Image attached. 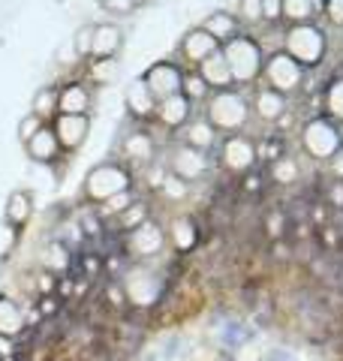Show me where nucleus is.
Segmentation results:
<instances>
[{
	"mask_svg": "<svg viewBox=\"0 0 343 361\" xmlns=\"http://www.w3.org/2000/svg\"><path fill=\"white\" fill-rule=\"evenodd\" d=\"M145 220H151V208H148V202H142V199H136L133 205H127L124 208L118 217H114L112 223L118 226V232H130V229H136V226H142Z\"/></svg>",
	"mask_w": 343,
	"mask_h": 361,
	"instance_id": "obj_29",
	"label": "nucleus"
},
{
	"mask_svg": "<svg viewBox=\"0 0 343 361\" xmlns=\"http://www.w3.org/2000/svg\"><path fill=\"white\" fill-rule=\"evenodd\" d=\"M145 85L151 87V94L157 99H166V97H175L181 94V82H184V66L178 61H154L148 70L142 73Z\"/></svg>",
	"mask_w": 343,
	"mask_h": 361,
	"instance_id": "obj_12",
	"label": "nucleus"
},
{
	"mask_svg": "<svg viewBox=\"0 0 343 361\" xmlns=\"http://www.w3.org/2000/svg\"><path fill=\"white\" fill-rule=\"evenodd\" d=\"M175 142H184V145H190V148H196V151L214 154L217 142H220V133L211 127V121H208V118L196 111V115H193V118L184 123V127L175 133Z\"/></svg>",
	"mask_w": 343,
	"mask_h": 361,
	"instance_id": "obj_18",
	"label": "nucleus"
},
{
	"mask_svg": "<svg viewBox=\"0 0 343 361\" xmlns=\"http://www.w3.org/2000/svg\"><path fill=\"white\" fill-rule=\"evenodd\" d=\"M114 75H118V61H88L90 85H109Z\"/></svg>",
	"mask_w": 343,
	"mask_h": 361,
	"instance_id": "obj_34",
	"label": "nucleus"
},
{
	"mask_svg": "<svg viewBox=\"0 0 343 361\" xmlns=\"http://www.w3.org/2000/svg\"><path fill=\"white\" fill-rule=\"evenodd\" d=\"M57 115H90L94 109V90L88 82H66L57 85Z\"/></svg>",
	"mask_w": 343,
	"mask_h": 361,
	"instance_id": "obj_20",
	"label": "nucleus"
},
{
	"mask_svg": "<svg viewBox=\"0 0 343 361\" xmlns=\"http://www.w3.org/2000/svg\"><path fill=\"white\" fill-rule=\"evenodd\" d=\"M262 18H265V25H280L283 21V0H262Z\"/></svg>",
	"mask_w": 343,
	"mask_h": 361,
	"instance_id": "obj_40",
	"label": "nucleus"
},
{
	"mask_svg": "<svg viewBox=\"0 0 343 361\" xmlns=\"http://www.w3.org/2000/svg\"><path fill=\"white\" fill-rule=\"evenodd\" d=\"M193 115H196V106H193L184 94H175V97H166L157 103L154 121H157L160 133H178Z\"/></svg>",
	"mask_w": 343,
	"mask_h": 361,
	"instance_id": "obj_15",
	"label": "nucleus"
},
{
	"mask_svg": "<svg viewBox=\"0 0 343 361\" xmlns=\"http://www.w3.org/2000/svg\"><path fill=\"white\" fill-rule=\"evenodd\" d=\"M223 58L229 61V70H232L235 87H253L262 78V66H265V49L256 37L241 33V37L229 39L226 45H220Z\"/></svg>",
	"mask_w": 343,
	"mask_h": 361,
	"instance_id": "obj_3",
	"label": "nucleus"
},
{
	"mask_svg": "<svg viewBox=\"0 0 343 361\" xmlns=\"http://www.w3.org/2000/svg\"><path fill=\"white\" fill-rule=\"evenodd\" d=\"M250 115L259 123H280L289 115V97H283L265 85H256L253 97H250Z\"/></svg>",
	"mask_w": 343,
	"mask_h": 361,
	"instance_id": "obj_14",
	"label": "nucleus"
},
{
	"mask_svg": "<svg viewBox=\"0 0 343 361\" xmlns=\"http://www.w3.org/2000/svg\"><path fill=\"white\" fill-rule=\"evenodd\" d=\"M304 78H307V70L299 61H292L283 49L265 54V66H262V82H265V87L277 90L283 97H292L304 87Z\"/></svg>",
	"mask_w": 343,
	"mask_h": 361,
	"instance_id": "obj_7",
	"label": "nucleus"
},
{
	"mask_svg": "<svg viewBox=\"0 0 343 361\" xmlns=\"http://www.w3.org/2000/svg\"><path fill=\"white\" fill-rule=\"evenodd\" d=\"M100 6L106 9L109 16H114V18H124V16H133L136 13L139 0H100Z\"/></svg>",
	"mask_w": 343,
	"mask_h": 361,
	"instance_id": "obj_38",
	"label": "nucleus"
},
{
	"mask_svg": "<svg viewBox=\"0 0 343 361\" xmlns=\"http://www.w3.org/2000/svg\"><path fill=\"white\" fill-rule=\"evenodd\" d=\"M319 16H325V21L331 27L343 30V0H325V6H323V13Z\"/></svg>",
	"mask_w": 343,
	"mask_h": 361,
	"instance_id": "obj_39",
	"label": "nucleus"
},
{
	"mask_svg": "<svg viewBox=\"0 0 343 361\" xmlns=\"http://www.w3.org/2000/svg\"><path fill=\"white\" fill-rule=\"evenodd\" d=\"M52 130L61 142V151H78L90 135V115H54Z\"/></svg>",
	"mask_w": 343,
	"mask_h": 361,
	"instance_id": "obj_16",
	"label": "nucleus"
},
{
	"mask_svg": "<svg viewBox=\"0 0 343 361\" xmlns=\"http://www.w3.org/2000/svg\"><path fill=\"white\" fill-rule=\"evenodd\" d=\"M28 329V313L25 307L9 298V295H0V337L4 341H16V337H21Z\"/></svg>",
	"mask_w": 343,
	"mask_h": 361,
	"instance_id": "obj_24",
	"label": "nucleus"
},
{
	"mask_svg": "<svg viewBox=\"0 0 343 361\" xmlns=\"http://www.w3.org/2000/svg\"><path fill=\"white\" fill-rule=\"evenodd\" d=\"M124 292L127 301L136 307H151L160 298V274L151 268V262H136L133 271L124 277Z\"/></svg>",
	"mask_w": 343,
	"mask_h": 361,
	"instance_id": "obj_11",
	"label": "nucleus"
},
{
	"mask_svg": "<svg viewBox=\"0 0 343 361\" xmlns=\"http://www.w3.org/2000/svg\"><path fill=\"white\" fill-rule=\"evenodd\" d=\"M205 118L211 121V127L229 135V133H244L250 127V99L244 97L241 87H229V90H211V97L205 99Z\"/></svg>",
	"mask_w": 343,
	"mask_h": 361,
	"instance_id": "obj_1",
	"label": "nucleus"
},
{
	"mask_svg": "<svg viewBox=\"0 0 343 361\" xmlns=\"http://www.w3.org/2000/svg\"><path fill=\"white\" fill-rule=\"evenodd\" d=\"M33 217V193L30 190H13L6 196V208H4V223L13 232H21Z\"/></svg>",
	"mask_w": 343,
	"mask_h": 361,
	"instance_id": "obj_22",
	"label": "nucleus"
},
{
	"mask_svg": "<svg viewBox=\"0 0 343 361\" xmlns=\"http://www.w3.org/2000/svg\"><path fill=\"white\" fill-rule=\"evenodd\" d=\"M235 16L241 21V27H250V30L265 25V18H262V0H238Z\"/></svg>",
	"mask_w": 343,
	"mask_h": 361,
	"instance_id": "obj_33",
	"label": "nucleus"
},
{
	"mask_svg": "<svg viewBox=\"0 0 343 361\" xmlns=\"http://www.w3.org/2000/svg\"><path fill=\"white\" fill-rule=\"evenodd\" d=\"M299 139H301L304 157H311V160H316V163H328L331 157L343 151V130H340V123H335L325 115H316L311 121H304Z\"/></svg>",
	"mask_w": 343,
	"mask_h": 361,
	"instance_id": "obj_5",
	"label": "nucleus"
},
{
	"mask_svg": "<svg viewBox=\"0 0 343 361\" xmlns=\"http://www.w3.org/2000/svg\"><path fill=\"white\" fill-rule=\"evenodd\" d=\"M199 238H202V232L190 217H175L169 223V229H166V241L175 247L178 253H190L193 247L199 244Z\"/></svg>",
	"mask_w": 343,
	"mask_h": 361,
	"instance_id": "obj_26",
	"label": "nucleus"
},
{
	"mask_svg": "<svg viewBox=\"0 0 343 361\" xmlns=\"http://www.w3.org/2000/svg\"><path fill=\"white\" fill-rule=\"evenodd\" d=\"M323 6H325V0H313V9H316V16L323 13Z\"/></svg>",
	"mask_w": 343,
	"mask_h": 361,
	"instance_id": "obj_42",
	"label": "nucleus"
},
{
	"mask_svg": "<svg viewBox=\"0 0 343 361\" xmlns=\"http://www.w3.org/2000/svg\"><path fill=\"white\" fill-rule=\"evenodd\" d=\"M340 51H343V37H340Z\"/></svg>",
	"mask_w": 343,
	"mask_h": 361,
	"instance_id": "obj_43",
	"label": "nucleus"
},
{
	"mask_svg": "<svg viewBox=\"0 0 343 361\" xmlns=\"http://www.w3.org/2000/svg\"><path fill=\"white\" fill-rule=\"evenodd\" d=\"M157 103L160 99L151 94V87L145 85V78H130L127 87H124V106H127V115L133 121H154V111H157Z\"/></svg>",
	"mask_w": 343,
	"mask_h": 361,
	"instance_id": "obj_17",
	"label": "nucleus"
},
{
	"mask_svg": "<svg viewBox=\"0 0 343 361\" xmlns=\"http://www.w3.org/2000/svg\"><path fill=\"white\" fill-rule=\"evenodd\" d=\"M127 190H133V172L124 163L109 160V163L94 166L85 175L82 196L90 202V205H102L106 199L118 196V193H127Z\"/></svg>",
	"mask_w": 343,
	"mask_h": 361,
	"instance_id": "obj_4",
	"label": "nucleus"
},
{
	"mask_svg": "<svg viewBox=\"0 0 343 361\" xmlns=\"http://www.w3.org/2000/svg\"><path fill=\"white\" fill-rule=\"evenodd\" d=\"M57 94H61L57 85H45V87L37 90V97H33V111H37L45 123L57 115Z\"/></svg>",
	"mask_w": 343,
	"mask_h": 361,
	"instance_id": "obj_31",
	"label": "nucleus"
},
{
	"mask_svg": "<svg viewBox=\"0 0 343 361\" xmlns=\"http://www.w3.org/2000/svg\"><path fill=\"white\" fill-rule=\"evenodd\" d=\"M118 151H121V160L124 166L136 169V172H142V169H148L151 163H157V154H160V142H157V135L151 130H130V133H124L121 135V145H118Z\"/></svg>",
	"mask_w": 343,
	"mask_h": 361,
	"instance_id": "obj_10",
	"label": "nucleus"
},
{
	"mask_svg": "<svg viewBox=\"0 0 343 361\" xmlns=\"http://www.w3.org/2000/svg\"><path fill=\"white\" fill-rule=\"evenodd\" d=\"M323 115L343 127V75L331 78L323 87Z\"/></svg>",
	"mask_w": 343,
	"mask_h": 361,
	"instance_id": "obj_27",
	"label": "nucleus"
},
{
	"mask_svg": "<svg viewBox=\"0 0 343 361\" xmlns=\"http://www.w3.org/2000/svg\"><path fill=\"white\" fill-rule=\"evenodd\" d=\"M166 229L160 226L154 217L145 220L142 226L127 232V241H124V250L127 256H133L136 262H154V259L166 250Z\"/></svg>",
	"mask_w": 343,
	"mask_h": 361,
	"instance_id": "obj_9",
	"label": "nucleus"
},
{
	"mask_svg": "<svg viewBox=\"0 0 343 361\" xmlns=\"http://www.w3.org/2000/svg\"><path fill=\"white\" fill-rule=\"evenodd\" d=\"M328 169L335 172V180H343V151L331 157V160H328Z\"/></svg>",
	"mask_w": 343,
	"mask_h": 361,
	"instance_id": "obj_41",
	"label": "nucleus"
},
{
	"mask_svg": "<svg viewBox=\"0 0 343 361\" xmlns=\"http://www.w3.org/2000/svg\"><path fill=\"white\" fill-rule=\"evenodd\" d=\"M133 202H136L133 190H127V193H118V196L106 199V202H102V205H97V214H100L102 220H106V217H109V220H114V217H118V214H121L124 208L133 205Z\"/></svg>",
	"mask_w": 343,
	"mask_h": 361,
	"instance_id": "obj_35",
	"label": "nucleus"
},
{
	"mask_svg": "<svg viewBox=\"0 0 343 361\" xmlns=\"http://www.w3.org/2000/svg\"><path fill=\"white\" fill-rule=\"evenodd\" d=\"M214 51H220V42H217L208 30H202V27H193L187 30L184 37H181L178 42V63L184 66V70H196V66L205 61V58H211Z\"/></svg>",
	"mask_w": 343,
	"mask_h": 361,
	"instance_id": "obj_13",
	"label": "nucleus"
},
{
	"mask_svg": "<svg viewBox=\"0 0 343 361\" xmlns=\"http://www.w3.org/2000/svg\"><path fill=\"white\" fill-rule=\"evenodd\" d=\"M90 42H94V25H82L73 37V54L78 61H90Z\"/></svg>",
	"mask_w": 343,
	"mask_h": 361,
	"instance_id": "obj_36",
	"label": "nucleus"
},
{
	"mask_svg": "<svg viewBox=\"0 0 343 361\" xmlns=\"http://www.w3.org/2000/svg\"><path fill=\"white\" fill-rule=\"evenodd\" d=\"M25 154H28V160L40 163V166H54L57 160H61L64 151H61V142H57L52 123H45L30 142H25Z\"/></svg>",
	"mask_w": 343,
	"mask_h": 361,
	"instance_id": "obj_21",
	"label": "nucleus"
},
{
	"mask_svg": "<svg viewBox=\"0 0 343 361\" xmlns=\"http://www.w3.org/2000/svg\"><path fill=\"white\" fill-rule=\"evenodd\" d=\"M256 160H259L256 139L247 133L220 135V142H217V148H214V163L229 175H247L250 169L256 166Z\"/></svg>",
	"mask_w": 343,
	"mask_h": 361,
	"instance_id": "obj_6",
	"label": "nucleus"
},
{
	"mask_svg": "<svg viewBox=\"0 0 343 361\" xmlns=\"http://www.w3.org/2000/svg\"><path fill=\"white\" fill-rule=\"evenodd\" d=\"M121 49H124V30L118 21H100V25H94L90 61H114Z\"/></svg>",
	"mask_w": 343,
	"mask_h": 361,
	"instance_id": "obj_19",
	"label": "nucleus"
},
{
	"mask_svg": "<svg viewBox=\"0 0 343 361\" xmlns=\"http://www.w3.org/2000/svg\"><path fill=\"white\" fill-rule=\"evenodd\" d=\"M271 180L280 187H289L295 180H301V160L289 154H280L277 160H271Z\"/></svg>",
	"mask_w": 343,
	"mask_h": 361,
	"instance_id": "obj_28",
	"label": "nucleus"
},
{
	"mask_svg": "<svg viewBox=\"0 0 343 361\" xmlns=\"http://www.w3.org/2000/svg\"><path fill=\"white\" fill-rule=\"evenodd\" d=\"M280 49L289 54L292 61H299L304 70H316L323 66L328 54V37L316 21H304V25H286Z\"/></svg>",
	"mask_w": 343,
	"mask_h": 361,
	"instance_id": "obj_2",
	"label": "nucleus"
},
{
	"mask_svg": "<svg viewBox=\"0 0 343 361\" xmlns=\"http://www.w3.org/2000/svg\"><path fill=\"white\" fill-rule=\"evenodd\" d=\"M42 127H45V121L37 115V111H28V115L18 121V142H21V145H25V142H30L33 135H37Z\"/></svg>",
	"mask_w": 343,
	"mask_h": 361,
	"instance_id": "obj_37",
	"label": "nucleus"
},
{
	"mask_svg": "<svg viewBox=\"0 0 343 361\" xmlns=\"http://www.w3.org/2000/svg\"><path fill=\"white\" fill-rule=\"evenodd\" d=\"M199 27H202V30H208L220 45H226L229 39H235V37H241V33H244V27H241V21H238V16H235V13H229V9H217V13H208V16L202 18V25H199Z\"/></svg>",
	"mask_w": 343,
	"mask_h": 361,
	"instance_id": "obj_23",
	"label": "nucleus"
},
{
	"mask_svg": "<svg viewBox=\"0 0 343 361\" xmlns=\"http://www.w3.org/2000/svg\"><path fill=\"white\" fill-rule=\"evenodd\" d=\"M196 73L205 78V85H208L211 90H229L235 87V78H232V70H229V61L223 58V51H214L211 58H205Z\"/></svg>",
	"mask_w": 343,
	"mask_h": 361,
	"instance_id": "obj_25",
	"label": "nucleus"
},
{
	"mask_svg": "<svg viewBox=\"0 0 343 361\" xmlns=\"http://www.w3.org/2000/svg\"><path fill=\"white\" fill-rule=\"evenodd\" d=\"M283 21H286V25H304V21H316L313 0H283Z\"/></svg>",
	"mask_w": 343,
	"mask_h": 361,
	"instance_id": "obj_32",
	"label": "nucleus"
},
{
	"mask_svg": "<svg viewBox=\"0 0 343 361\" xmlns=\"http://www.w3.org/2000/svg\"><path fill=\"white\" fill-rule=\"evenodd\" d=\"M181 94H184L193 106H202L211 97V87L205 85V78L196 70H184V82H181Z\"/></svg>",
	"mask_w": 343,
	"mask_h": 361,
	"instance_id": "obj_30",
	"label": "nucleus"
},
{
	"mask_svg": "<svg viewBox=\"0 0 343 361\" xmlns=\"http://www.w3.org/2000/svg\"><path fill=\"white\" fill-rule=\"evenodd\" d=\"M214 169V154L190 148L184 142H172L166 151V172L184 184H199V180Z\"/></svg>",
	"mask_w": 343,
	"mask_h": 361,
	"instance_id": "obj_8",
	"label": "nucleus"
}]
</instances>
